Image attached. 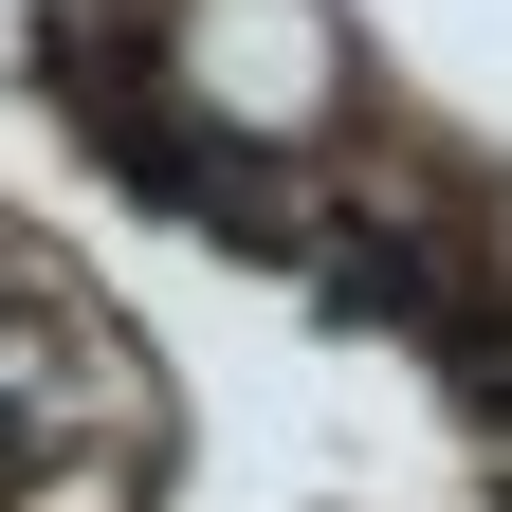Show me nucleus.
Listing matches in <instances>:
<instances>
[{
	"mask_svg": "<svg viewBox=\"0 0 512 512\" xmlns=\"http://www.w3.org/2000/svg\"><path fill=\"white\" fill-rule=\"evenodd\" d=\"M183 55H202V92L256 110V128H293L311 92H330V37H311L293 0H202V37H183Z\"/></svg>",
	"mask_w": 512,
	"mask_h": 512,
	"instance_id": "obj_1",
	"label": "nucleus"
}]
</instances>
